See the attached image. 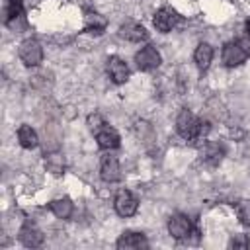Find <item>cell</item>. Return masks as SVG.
Wrapping results in <instances>:
<instances>
[{
    "instance_id": "obj_1",
    "label": "cell",
    "mask_w": 250,
    "mask_h": 250,
    "mask_svg": "<svg viewBox=\"0 0 250 250\" xmlns=\"http://www.w3.org/2000/svg\"><path fill=\"white\" fill-rule=\"evenodd\" d=\"M18 55H20V59L25 66H39L43 62V47L37 39H31V37L23 39L20 43Z\"/></svg>"
},
{
    "instance_id": "obj_2",
    "label": "cell",
    "mask_w": 250,
    "mask_h": 250,
    "mask_svg": "<svg viewBox=\"0 0 250 250\" xmlns=\"http://www.w3.org/2000/svg\"><path fill=\"white\" fill-rule=\"evenodd\" d=\"M176 131L180 137L191 141V139L199 137V119L189 109H180V113L176 117Z\"/></svg>"
},
{
    "instance_id": "obj_3",
    "label": "cell",
    "mask_w": 250,
    "mask_h": 250,
    "mask_svg": "<svg viewBox=\"0 0 250 250\" xmlns=\"http://www.w3.org/2000/svg\"><path fill=\"white\" fill-rule=\"evenodd\" d=\"M135 62H137L139 70H154V68L160 66L162 57L152 45H146V47H143L135 53Z\"/></svg>"
},
{
    "instance_id": "obj_4",
    "label": "cell",
    "mask_w": 250,
    "mask_h": 250,
    "mask_svg": "<svg viewBox=\"0 0 250 250\" xmlns=\"http://www.w3.org/2000/svg\"><path fill=\"white\" fill-rule=\"evenodd\" d=\"M113 207H115L117 215H121V217H131V215L137 213L139 203H137V199L133 197V193H131L129 189H119V191L115 193Z\"/></svg>"
},
{
    "instance_id": "obj_5",
    "label": "cell",
    "mask_w": 250,
    "mask_h": 250,
    "mask_svg": "<svg viewBox=\"0 0 250 250\" xmlns=\"http://www.w3.org/2000/svg\"><path fill=\"white\" fill-rule=\"evenodd\" d=\"M100 178L104 182H107V184H113V182H119L121 180V168H119L117 156H113V154L102 156V162H100Z\"/></svg>"
},
{
    "instance_id": "obj_6",
    "label": "cell",
    "mask_w": 250,
    "mask_h": 250,
    "mask_svg": "<svg viewBox=\"0 0 250 250\" xmlns=\"http://www.w3.org/2000/svg\"><path fill=\"white\" fill-rule=\"evenodd\" d=\"M168 232L176 240H184L191 234V221L186 215H172L168 219Z\"/></svg>"
},
{
    "instance_id": "obj_7",
    "label": "cell",
    "mask_w": 250,
    "mask_h": 250,
    "mask_svg": "<svg viewBox=\"0 0 250 250\" xmlns=\"http://www.w3.org/2000/svg\"><path fill=\"white\" fill-rule=\"evenodd\" d=\"M107 74H109L113 84H125L129 80V66L123 59L109 57L107 59Z\"/></svg>"
},
{
    "instance_id": "obj_8",
    "label": "cell",
    "mask_w": 250,
    "mask_h": 250,
    "mask_svg": "<svg viewBox=\"0 0 250 250\" xmlns=\"http://www.w3.org/2000/svg\"><path fill=\"white\" fill-rule=\"evenodd\" d=\"M248 59V55L240 49V45L236 41H230L223 47V62L229 66V68H234L238 64H242L244 61Z\"/></svg>"
},
{
    "instance_id": "obj_9",
    "label": "cell",
    "mask_w": 250,
    "mask_h": 250,
    "mask_svg": "<svg viewBox=\"0 0 250 250\" xmlns=\"http://www.w3.org/2000/svg\"><path fill=\"white\" fill-rule=\"evenodd\" d=\"M18 238H20V242H21L23 246H27V248H37V246L43 244L45 234H43L35 225H29V223H27V225H23V227L20 229Z\"/></svg>"
},
{
    "instance_id": "obj_10",
    "label": "cell",
    "mask_w": 250,
    "mask_h": 250,
    "mask_svg": "<svg viewBox=\"0 0 250 250\" xmlns=\"http://www.w3.org/2000/svg\"><path fill=\"white\" fill-rule=\"evenodd\" d=\"M115 246L121 248V250H123V248H125V250H139V248H146V246H148V240L145 238V234L129 230V232H123V234L117 238Z\"/></svg>"
},
{
    "instance_id": "obj_11",
    "label": "cell",
    "mask_w": 250,
    "mask_h": 250,
    "mask_svg": "<svg viewBox=\"0 0 250 250\" xmlns=\"http://www.w3.org/2000/svg\"><path fill=\"white\" fill-rule=\"evenodd\" d=\"M96 141H98V145H100L102 148H107V150L117 148L119 143H121L119 133H117L113 127H107V125H104L102 129L96 131Z\"/></svg>"
},
{
    "instance_id": "obj_12",
    "label": "cell",
    "mask_w": 250,
    "mask_h": 250,
    "mask_svg": "<svg viewBox=\"0 0 250 250\" xmlns=\"http://www.w3.org/2000/svg\"><path fill=\"white\" fill-rule=\"evenodd\" d=\"M152 23H154V27H156L160 33H168V31L176 25V14H174L172 10H168V8H160V10L154 14Z\"/></svg>"
},
{
    "instance_id": "obj_13",
    "label": "cell",
    "mask_w": 250,
    "mask_h": 250,
    "mask_svg": "<svg viewBox=\"0 0 250 250\" xmlns=\"http://www.w3.org/2000/svg\"><path fill=\"white\" fill-rule=\"evenodd\" d=\"M119 31H121V37H125L127 41H133V43H141V41H145V39L148 37L145 25H141V23H137V21H127V23H123Z\"/></svg>"
},
{
    "instance_id": "obj_14",
    "label": "cell",
    "mask_w": 250,
    "mask_h": 250,
    "mask_svg": "<svg viewBox=\"0 0 250 250\" xmlns=\"http://www.w3.org/2000/svg\"><path fill=\"white\" fill-rule=\"evenodd\" d=\"M193 61L197 64L199 70H207L211 61H213V47L209 43H199L195 47V53H193Z\"/></svg>"
},
{
    "instance_id": "obj_15",
    "label": "cell",
    "mask_w": 250,
    "mask_h": 250,
    "mask_svg": "<svg viewBox=\"0 0 250 250\" xmlns=\"http://www.w3.org/2000/svg\"><path fill=\"white\" fill-rule=\"evenodd\" d=\"M18 141L23 148H35L39 145V137L31 125H21L18 129Z\"/></svg>"
},
{
    "instance_id": "obj_16",
    "label": "cell",
    "mask_w": 250,
    "mask_h": 250,
    "mask_svg": "<svg viewBox=\"0 0 250 250\" xmlns=\"http://www.w3.org/2000/svg\"><path fill=\"white\" fill-rule=\"evenodd\" d=\"M49 209L57 219H68L72 215V201L68 197H59L49 203Z\"/></svg>"
},
{
    "instance_id": "obj_17",
    "label": "cell",
    "mask_w": 250,
    "mask_h": 250,
    "mask_svg": "<svg viewBox=\"0 0 250 250\" xmlns=\"http://www.w3.org/2000/svg\"><path fill=\"white\" fill-rule=\"evenodd\" d=\"M223 154H225V148L219 143H207L205 148H203V160L207 164H211V166L219 164L221 158H223Z\"/></svg>"
},
{
    "instance_id": "obj_18",
    "label": "cell",
    "mask_w": 250,
    "mask_h": 250,
    "mask_svg": "<svg viewBox=\"0 0 250 250\" xmlns=\"http://www.w3.org/2000/svg\"><path fill=\"white\" fill-rule=\"evenodd\" d=\"M84 21H86V29L90 33H102L105 29V25H107L105 18L100 16V14H96V12H88L86 18H84Z\"/></svg>"
},
{
    "instance_id": "obj_19",
    "label": "cell",
    "mask_w": 250,
    "mask_h": 250,
    "mask_svg": "<svg viewBox=\"0 0 250 250\" xmlns=\"http://www.w3.org/2000/svg\"><path fill=\"white\" fill-rule=\"evenodd\" d=\"M236 215L244 227H250V199H242L236 203Z\"/></svg>"
},
{
    "instance_id": "obj_20",
    "label": "cell",
    "mask_w": 250,
    "mask_h": 250,
    "mask_svg": "<svg viewBox=\"0 0 250 250\" xmlns=\"http://www.w3.org/2000/svg\"><path fill=\"white\" fill-rule=\"evenodd\" d=\"M105 125V121H104V117L100 115V113H90L88 115V127L92 129V131H98V129H102Z\"/></svg>"
},
{
    "instance_id": "obj_21",
    "label": "cell",
    "mask_w": 250,
    "mask_h": 250,
    "mask_svg": "<svg viewBox=\"0 0 250 250\" xmlns=\"http://www.w3.org/2000/svg\"><path fill=\"white\" fill-rule=\"evenodd\" d=\"M47 168L53 172V174H62V160L59 156H49L47 158Z\"/></svg>"
},
{
    "instance_id": "obj_22",
    "label": "cell",
    "mask_w": 250,
    "mask_h": 250,
    "mask_svg": "<svg viewBox=\"0 0 250 250\" xmlns=\"http://www.w3.org/2000/svg\"><path fill=\"white\" fill-rule=\"evenodd\" d=\"M230 246L232 248H248L250 246V238L246 234H234L232 240H230Z\"/></svg>"
},
{
    "instance_id": "obj_23",
    "label": "cell",
    "mask_w": 250,
    "mask_h": 250,
    "mask_svg": "<svg viewBox=\"0 0 250 250\" xmlns=\"http://www.w3.org/2000/svg\"><path fill=\"white\" fill-rule=\"evenodd\" d=\"M236 43H238V45H240V49L250 57V33H246V35L238 37V39H236Z\"/></svg>"
},
{
    "instance_id": "obj_24",
    "label": "cell",
    "mask_w": 250,
    "mask_h": 250,
    "mask_svg": "<svg viewBox=\"0 0 250 250\" xmlns=\"http://www.w3.org/2000/svg\"><path fill=\"white\" fill-rule=\"evenodd\" d=\"M8 4H21V0H8Z\"/></svg>"
},
{
    "instance_id": "obj_25",
    "label": "cell",
    "mask_w": 250,
    "mask_h": 250,
    "mask_svg": "<svg viewBox=\"0 0 250 250\" xmlns=\"http://www.w3.org/2000/svg\"><path fill=\"white\" fill-rule=\"evenodd\" d=\"M248 33H250V20H248Z\"/></svg>"
}]
</instances>
